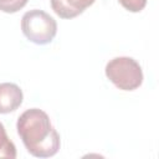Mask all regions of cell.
<instances>
[{
    "instance_id": "cell-1",
    "label": "cell",
    "mask_w": 159,
    "mask_h": 159,
    "mask_svg": "<svg viewBox=\"0 0 159 159\" xmlns=\"http://www.w3.org/2000/svg\"><path fill=\"white\" fill-rule=\"evenodd\" d=\"M16 129L25 148L34 157L50 158L60 149V135L42 109H26L19 117Z\"/></svg>"
},
{
    "instance_id": "cell-2",
    "label": "cell",
    "mask_w": 159,
    "mask_h": 159,
    "mask_svg": "<svg viewBox=\"0 0 159 159\" xmlns=\"http://www.w3.org/2000/svg\"><path fill=\"white\" fill-rule=\"evenodd\" d=\"M107 78L122 91H134L143 83L140 65L132 57H114L107 62L104 68Z\"/></svg>"
},
{
    "instance_id": "cell-3",
    "label": "cell",
    "mask_w": 159,
    "mask_h": 159,
    "mask_svg": "<svg viewBox=\"0 0 159 159\" xmlns=\"http://www.w3.org/2000/svg\"><path fill=\"white\" fill-rule=\"evenodd\" d=\"M21 30L25 37L36 43H50L57 34V22L47 12L34 9L24 14L21 19Z\"/></svg>"
},
{
    "instance_id": "cell-4",
    "label": "cell",
    "mask_w": 159,
    "mask_h": 159,
    "mask_svg": "<svg viewBox=\"0 0 159 159\" xmlns=\"http://www.w3.org/2000/svg\"><path fill=\"white\" fill-rule=\"evenodd\" d=\"M24 99L21 88L11 82L0 83V114L16 111Z\"/></svg>"
},
{
    "instance_id": "cell-5",
    "label": "cell",
    "mask_w": 159,
    "mask_h": 159,
    "mask_svg": "<svg viewBox=\"0 0 159 159\" xmlns=\"http://www.w3.org/2000/svg\"><path fill=\"white\" fill-rule=\"evenodd\" d=\"M96 0H51L53 12L61 19H73L81 15Z\"/></svg>"
},
{
    "instance_id": "cell-6",
    "label": "cell",
    "mask_w": 159,
    "mask_h": 159,
    "mask_svg": "<svg viewBox=\"0 0 159 159\" xmlns=\"http://www.w3.org/2000/svg\"><path fill=\"white\" fill-rule=\"evenodd\" d=\"M0 158H16V147L9 139L4 124L0 122Z\"/></svg>"
},
{
    "instance_id": "cell-7",
    "label": "cell",
    "mask_w": 159,
    "mask_h": 159,
    "mask_svg": "<svg viewBox=\"0 0 159 159\" xmlns=\"http://www.w3.org/2000/svg\"><path fill=\"white\" fill-rule=\"evenodd\" d=\"M29 0H0V11L6 14H14L21 10Z\"/></svg>"
},
{
    "instance_id": "cell-8",
    "label": "cell",
    "mask_w": 159,
    "mask_h": 159,
    "mask_svg": "<svg viewBox=\"0 0 159 159\" xmlns=\"http://www.w3.org/2000/svg\"><path fill=\"white\" fill-rule=\"evenodd\" d=\"M118 1L125 10L130 12H139L147 5V0H118Z\"/></svg>"
}]
</instances>
